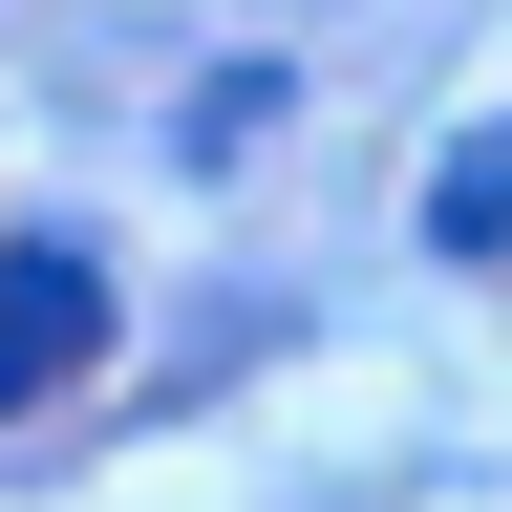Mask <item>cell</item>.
<instances>
[{
	"mask_svg": "<svg viewBox=\"0 0 512 512\" xmlns=\"http://www.w3.org/2000/svg\"><path fill=\"white\" fill-rule=\"evenodd\" d=\"M107 363V256L86 235H0V406H64Z\"/></svg>",
	"mask_w": 512,
	"mask_h": 512,
	"instance_id": "1",
	"label": "cell"
},
{
	"mask_svg": "<svg viewBox=\"0 0 512 512\" xmlns=\"http://www.w3.org/2000/svg\"><path fill=\"white\" fill-rule=\"evenodd\" d=\"M427 235H448V256H512V128H491V150H448V171H427Z\"/></svg>",
	"mask_w": 512,
	"mask_h": 512,
	"instance_id": "2",
	"label": "cell"
}]
</instances>
